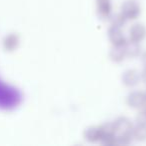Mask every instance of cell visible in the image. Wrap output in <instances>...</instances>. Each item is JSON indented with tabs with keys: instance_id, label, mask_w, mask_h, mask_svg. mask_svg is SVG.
I'll return each mask as SVG.
<instances>
[{
	"instance_id": "17",
	"label": "cell",
	"mask_w": 146,
	"mask_h": 146,
	"mask_svg": "<svg viewBox=\"0 0 146 146\" xmlns=\"http://www.w3.org/2000/svg\"><path fill=\"white\" fill-rule=\"evenodd\" d=\"M141 59H142V63H143L144 66H146V52H144L141 56Z\"/></svg>"
},
{
	"instance_id": "14",
	"label": "cell",
	"mask_w": 146,
	"mask_h": 146,
	"mask_svg": "<svg viewBox=\"0 0 146 146\" xmlns=\"http://www.w3.org/2000/svg\"><path fill=\"white\" fill-rule=\"evenodd\" d=\"M108 19H109L110 24H111L112 26L120 27V28H122V27L126 24V22H127V19L123 16V14H122L121 12L110 15V17Z\"/></svg>"
},
{
	"instance_id": "6",
	"label": "cell",
	"mask_w": 146,
	"mask_h": 146,
	"mask_svg": "<svg viewBox=\"0 0 146 146\" xmlns=\"http://www.w3.org/2000/svg\"><path fill=\"white\" fill-rule=\"evenodd\" d=\"M146 38V26L142 23H134L129 29V39L135 42H142Z\"/></svg>"
},
{
	"instance_id": "1",
	"label": "cell",
	"mask_w": 146,
	"mask_h": 146,
	"mask_svg": "<svg viewBox=\"0 0 146 146\" xmlns=\"http://www.w3.org/2000/svg\"><path fill=\"white\" fill-rule=\"evenodd\" d=\"M121 13L127 20H135L141 14V7L135 0H126L121 5Z\"/></svg>"
},
{
	"instance_id": "8",
	"label": "cell",
	"mask_w": 146,
	"mask_h": 146,
	"mask_svg": "<svg viewBox=\"0 0 146 146\" xmlns=\"http://www.w3.org/2000/svg\"><path fill=\"white\" fill-rule=\"evenodd\" d=\"M20 45V37L16 33H10L6 35L3 40V47L8 52L15 51Z\"/></svg>"
},
{
	"instance_id": "10",
	"label": "cell",
	"mask_w": 146,
	"mask_h": 146,
	"mask_svg": "<svg viewBox=\"0 0 146 146\" xmlns=\"http://www.w3.org/2000/svg\"><path fill=\"white\" fill-rule=\"evenodd\" d=\"M123 47L125 50L126 57L135 58L141 54V46H140L139 42H135V41H132L129 39V41H126Z\"/></svg>"
},
{
	"instance_id": "12",
	"label": "cell",
	"mask_w": 146,
	"mask_h": 146,
	"mask_svg": "<svg viewBox=\"0 0 146 146\" xmlns=\"http://www.w3.org/2000/svg\"><path fill=\"white\" fill-rule=\"evenodd\" d=\"M126 54L123 46H117V45H112L111 49L109 51V58L111 61L115 63H120L125 59Z\"/></svg>"
},
{
	"instance_id": "19",
	"label": "cell",
	"mask_w": 146,
	"mask_h": 146,
	"mask_svg": "<svg viewBox=\"0 0 146 146\" xmlns=\"http://www.w3.org/2000/svg\"><path fill=\"white\" fill-rule=\"evenodd\" d=\"M144 93H145V95H146V91H145V92H144Z\"/></svg>"
},
{
	"instance_id": "3",
	"label": "cell",
	"mask_w": 146,
	"mask_h": 146,
	"mask_svg": "<svg viewBox=\"0 0 146 146\" xmlns=\"http://www.w3.org/2000/svg\"><path fill=\"white\" fill-rule=\"evenodd\" d=\"M115 125L116 135H132V129H133V123L131 120L127 117H118L114 121Z\"/></svg>"
},
{
	"instance_id": "13",
	"label": "cell",
	"mask_w": 146,
	"mask_h": 146,
	"mask_svg": "<svg viewBox=\"0 0 146 146\" xmlns=\"http://www.w3.org/2000/svg\"><path fill=\"white\" fill-rule=\"evenodd\" d=\"M132 137L137 141H146V124L136 123L132 129Z\"/></svg>"
},
{
	"instance_id": "18",
	"label": "cell",
	"mask_w": 146,
	"mask_h": 146,
	"mask_svg": "<svg viewBox=\"0 0 146 146\" xmlns=\"http://www.w3.org/2000/svg\"><path fill=\"white\" fill-rule=\"evenodd\" d=\"M142 109H143V111H144V112H145V113H146V104H145V106H144V107L142 108Z\"/></svg>"
},
{
	"instance_id": "11",
	"label": "cell",
	"mask_w": 146,
	"mask_h": 146,
	"mask_svg": "<svg viewBox=\"0 0 146 146\" xmlns=\"http://www.w3.org/2000/svg\"><path fill=\"white\" fill-rule=\"evenodd\" d=\"M100 129H101V140L100 142L106 141V140L112 139L116 136V131H115V125L114 122L109 121L105 122L104 124L100 125Z\"/></svg>"
},
{
	"instance_id": "15",
	"label": "cell",
	"mask_w": 146,
	"mask_h": 146,
	"mask_svg": "<svg viewBox=\"0 0 146 146\" xmlns=\"http://www.w3.org/2000/svg\"><path fill=\"white\" fill-rule=\"evenodd\" d=\"M136 123L138 124H146V113L142 110L141 112L137 114L136 116Z\"/></svg>"
},
{
	"instance_id": "5",
	"label": "cell",
	"mask_w": 146,
	"mask_h": 146,
	"mask_svg": "<svg viewBox=\"0 0 146 146\" xmlns=\"http://www.w3.org/2000/svg\"><path fill=\"white\" fill-rule=\"evenodd\" d=\"M140 79V73L135 69H128L125 72L122 74L121 81L123 83V85H125L126 87H134L139 83Z\"/></svg>"
},
{
	"instance_id": "16",
	"label": "cell",
	"mask_w": 146,
	"mask_h": 146,
	"mask_svg": "<svg viewBox=\"0 0 146 146\" xmlns=\"http://www.w3.org/2000/svg\"><path fill=\"white\" fill-rule=\"evenodd\" d=\"M140 77H141L142 81H143L144 83H146V66L144 67V69L142 70V72L140 73Z\"/></svg>"
},
{
	"instance_id": "7",
	"label": "cell",
	"mask_w": 146,
	"mask_h": 146,
	"mask_svg": "<svg viewBox=\"0 0 146 146\" xmlns=\"http://www.w3.org/2000/svg\"><path fill=\"white\" fill-rule=\"evenodd\" d=\"M96 10L97 14L102 19H108L112 13L111 0H96Z\"/></svg>"
},
{
	"instance_id": "4",
	"label": "cell",
	"mask_w": 146,
	"mask_h": 146,
	"mask_svg": "<svg viewBox=\"0 0 146 146\" xmlns=\"http://www.w3.org/2000/svg\"><path fill=\"white\" fill-rule=\"evenodd\" d=\"M108 38L112 45H117V46H123L127 41L122 29L120 27L112 26V25L108 29Z\"/></svg>"
},
{
	"instance_id": "2",
	"label": "cell",
	"mask_w": 146,
	"mask_h": 146,
	"mask_svg": "<svg viewBox=\"0 0 146 146\" xmlns=\"http://www.w3.org/2000/svg\"><path fill=\"white\" fill-rule=\"evenodd\" d=\"M126 103L133 109H142L146 104V95L142 91H132L126 98Z\"/></svg>"
},
{
	"instance_id": "9",
	"label": "cell",
	"mask_w": 146,
	"mask_h": 146,
	"mask_svg": "<svg viewBox=\"0 0 146 146\" xmlns=\"http://www.w3.org/2000/svg\"><path fill=\"white\" fill-rule=\"evenodd\" d=\"M85 140L90 143H96L101 140V129L100 126H89L85 129L83 133Z\"/></svg>"
}]
</instances>
